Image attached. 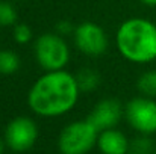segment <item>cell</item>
I'll use <instances>...</instances> for the list:
<instances>
[{
  "mask_svg": "<svg viewBox=\"0 0 156 154\" xmlns=\"http://www.w3.org/2000/svg\"><path fill=\"white\" fill-rule=\"evenodd\" d=\"M76 76L65 70L47 71L32 85L27 104L40 116L55 118L68 113L79 100Z\"/></svg>",
  "mask_w": 156,
  "mask_h": 154,
  "instance_id": "6da1fadb",
  "label": "cell"
},
{
  "mask_svg": "<svg viewBox=\"0 0 156 154\" xmlns=\"http://www.w3.org/2000/svg\"><path fill=\"white\" fill-rule=\"evenodd\" d=\"M115 43L127 60L149 63L156 59V24L147 18H129L120 24Z\"/></svg>",
  "mask_w": 156,
  "mask_h": 154,
  "instance_id": "7a4b0ae2",
  "label": "cell"
},
{
  "mask_svg": "<svg viewBox=\"0 0 156 154\" xmlns=\"http://www.w3.org/2000/svg\"><path fill=\"white\" fill-rule=\"evenodd\" d=\"M99 139V130L88 121H74L65 125L58 138V150L61 154H87Z\"/></svg>",
  "mask_w": 156,
  "mask_h": 154,
  "instance_id": "3957f363",
  "label": "cell"
},
{
  "mask_svg": "<svg viewBox=\"0 0 156 154\" xmlns=\"http://www.w3.org/2000/svg\"><path fill=\"white\" fill-rule=\"evenodd\" d=\"M34 53L38 65L46 71H59L70 60V49L64 36L58 33H43L37 38Z\"/></svg>",
  "mask_w": 156,
  "mask_h": 154,
  "instance_id": "277c9868",
  "label": "cell"
},
{
  "mask_svg": "<svg viewBox=\"0 0 156 154\" xmlns=\"http://www.w3.org/2000/svg\"><path fill=\"white\" fill-rule=\"evenodd\" d=\"M38 125L29 116H15L5 128V144L14 153L29 151L38 141Z\"/></svg>",
  "mask_w": 156,
  "mask_h": 154,
  "instance_id": "5b68a950",
  "label": "cell"
},
{
  "mask_svg": "<svg viewBox=\"0 0 156 154\" xmlns=\"http://www.w3.org/2000/svg\"><path fill=\"white\" fill-rule=\"evenodd\" d=\"M124 116L129 125L140 135L156 133V101L150 97H135L126 104Z\"/></svg>",
  "mask_w": 156,
  "mask_h": 154,
  "instance_id": "8992f818",
  "label": "cell"
},
{
  "mask_svg": "<svg viewBox=\"0 0 156 154\" xmlns=\"http://www.w3.org/2000/svg\"><path fill=\"white\" fill-rule=\"evenodd\" d=\"M73 36L76 47L83 54L100 56L108 50V35L94 21H83L79 26H76Z\"/></svg>",
  "mask_w": 156,
  "mask_h": 154,
  "instance_id": "52a82bcc",
  "label": "cell"
},
{
  "mask_svg": "<svg viewBox=\"0 0 156 154\" xmlns=\"http://www.w3.org/2000/svg\"><path fill=\"white\" fill-rule=\"evenodd\" d=\"M123 115H124V109H123L121 103L114 98H106V100L99 101L93 107V110L87 119L100 133L103 130L115 128L117 124L121 121Z\"/></svg>",
  "mask_w": 156,
  "mask_h": 154,
  "instance_id": "ba28073f",
  "label": "cell"
},
{
  "mask_svg": "<svg viewBox=\"0 0 156 154\" xmlns=\"http://www.w3.org/2000/svg\"><path fill=\"white\" fill-rule=\"evenodd\" d=\"M129 139L126 135L117 128H109L99 133L97 148L102 154H127L129 153Z\"/></svg>",
  "mask_w": 156,
  "mask_h": 154,
  "instance_id": "9c48e42d",
  "label": "cell"
},
{
  "mask_svg": "<svg viewBox=\"0 0 156 154\" xmlns=\"http://www.w3.org/2000/svg\"><path fill=\"white\" fill-rule=\"evenodd\" d=\"M76 80L79 85V89L82 92H88V91H94L99 83H100V76L96 70L93 68H82L77 74H76Z\"/></svg>",
  "mask_w": 156,
  "mask_h": 154,
  "instance_id": "30bf717a",
  "label": "cell"
},
{
  "mask_svg": "<svg viewBox=\"0 0 156 154\" xmlns=\"http://www.w3.org/2000/svg\"><path fill=\"white\" fill-rule=\"evenodd\" d=\"M20 68V57L12 50H0V74L11 76Z\"/></svg>",
  "mask_w": 156,
  "mask_h": 154,
  "instance_id": "8fae6325",
  "label": "cell"
},
{
  "mask_svg": "<svg viewBox=\"0 0 156 154\" xmlns=\"http://www.w3.org/2000/svg\"><path fill=\"white\" fill-rule=\"evenodd\" d=\"M138 91L144 95V97H150L155 98L156 97V70H150L146 71L140 76L138 82H136Z\"/></svg>",
  "mask_w": 156,
  "mask_h": 154,
  "instance_id": "7c38bea8",
  "label": "cell"
},
{
  "mask_svg": "<svg viewBox=\"0 0 156 154\" xmlns=\"http://www.w3.org/2000/svg\"><path fill=\"white\" fill-rule=\"evenodd\" d=\"M155 144L147 135H140L129 142V153L127 154H153Z\"/></svg>",
  "mask_w": 156,
  "mask_h": 154,
  "instance_id": "4fadbf2b",
  "label": "cell"
},
{
  "mask_svg": "<svg viewBox=\"0 0 156 154\" xmlns=\"http://www.w3.org/2000/svg\"><path fill=\"white\" fill-rule=\"evenodd\" d=\"M17 24V11L12 3L0 0V26L9 27Z\"/></svg>",
  "mask_w": 156,
  "mask_h": 154,
  "instance_id": "5bb4252c",
  "label": "cell"
},
{
  "mask_svg": "<svg viewBox=\"0 0 156 154\" xmlns=\"http://www.w3.org/2000/svg\"><path fill=\"white\" fill-rule=\"evenodd\" d=\"M14 41L18 44H27L32 39V29L26 23H17L12 30Z\"/></svg>",
  "mask_w": 156,
  "mask_h": 154,
  "instance_id": "9a60e30c",
  "label": "cell"
},
{
  "mask_svg": "<svg viewBox=\"0 0 156 154\" xmlns=\"http://www.w3.org/2000/svg\"><path fill=\"white\" fill-rule=\"evenodd\" d=\"M76 30V26H73L71 21H67V20H62L56 24V33L61 35V36H67V35H71L74 33Z\"/></svg>",
  "mask_w": 156,
  "mask_h": 154,
  "instance_id": "2e32d148",
  "label": "cell"
},
{
  "mask_svg": "<svg viewBox=\"0 0 156 154\" xmlns=\"http://www.w3.org/2000/svg\"><path fill=\"white\" fill-rule=\"evenodd\" d=\"M141 2L147 6H156V0H141Z\"/></svg>",
  "mask_w": 156,
  "mask_h": 154,
  "instance_id": "e0dca14e",
  "label": "cell"
},
{
  "mask_svg": "<svg viewBox=\"0 0 156 154\" xmlns=\"http://www.w3.org/2000/svg\"><path fill=\"white\" fill-rule=\"evenodd\" d=\"M5 145H6V144H5V139L0 138V154L5 153Z\"/></svg>",
  "mask_w": 156,
  "mask_h": 154,
  "instance_id": "ac0fdd59",
  "label": "cell"
},
{
  "mask_svg": "<svg viewBox=\"0 0 156 154\" xmlns=\"http://www.w3.org/2000/svg\"><path fill=\"white\" fill-rule=\"evenodd\" d=\"M153 154H156V150H155V153H153Z\"/></svg>",
  "mask_w": 156,
  "mask_h": 154,
  "instance_id": "d6986e66",
  "label": "cell"
},
{
  "mask_svg": "<svg viewBox=\"0 0 156 154\" xmlns=\"http://www.w3.org/2000/svg\"><path fill=\"white\" fill-rule=\"evenodd\" d=\"M15 2H20V0H15Z\"/></svg>",
  "mask_w": 156,
  "mask_h": 154,
  "instance_id": "ffe728a7",
  "label": "cell"
}]
</instances>
